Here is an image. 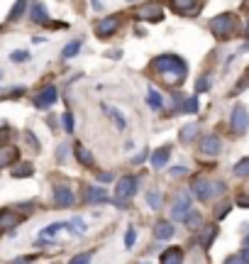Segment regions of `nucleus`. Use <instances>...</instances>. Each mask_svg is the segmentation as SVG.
Listing matches in <instances>:
<instances>
[{
	"label": "nucleus",
	"instance_id": "aec40b11",
	"mask_svg": "<svg viewBox=\"0 0 249 264\" xmlns=\"http://www.w3.org/2000/svg\"><path fill=\"white\" fill-rule=\"evenodd\" d=\"M30 18H32V22H37V25H47V22H49L47 8H44L42 3H35V5H32V13H30Z\"/></svg>",
	"mask_w": 249,
	"mask_h": 264
},
{
	"label": "nucleus",
	"instance_id": "a211bd4d",
	"mask_svg": "<svg viewBox=\"0 0 249 264\" xmlns=\"http://www.w3.org/2000/svg\"><path fill=\"white\" fill-rule=\"evenodd\" d=\"M86 201L88 203H105L108 201V191L103 186H93V188L86 191Z\"/></svg>",
	"mask_w": 249,
	"mask_h": 264
},
{
	"label": "nucleus",
	"instance_id": "cd10ccee",
	"mask_svg": "<svg viewBox=\"0 0 249 264\" xmlns=\"http://www.w3.org/2000/svg\"><path fill=\"white\" fill-rule=\"evenodd\" d=\"M78 49H81V40H74V42H69V44L64 47L61 57H64V59H74V57L78 54Z\"/></svg>",
	"mask_w": 249,
	"mask_h": 264
},
{
	"label": "nucleus",
	"instance_id": "6e6d98bb",
	"mask_svg": "<svg viewBox=\"0 0 249 264\" xmlns=\"http://www.w3.org/2000/svg\"><path fill=\"white\" fill-rule=\"evenodd\" d=\"M127 3H134V0H127Z\"/></svg>",
	"mask_w": 249,
	"mask_h": 264
},
{
	"label": "nucleus",
	"instance_id": "393cba45",
	"mask_svg": "<svg viewBox=\"0 0 249 264\" xmlns=\"http://www.w3.org/2000/svg\"><path fill=\"white\" fill-rule=\"evenodd\" d=\"M64 227H69V223H52V225H47L44 230H42V240H49V237H57L59 235V230H64Z\"/></svg>",
	"mask_w": 249,
	"mask_h": 264
},
{
	"label": "nucleus",
	"instance_id": "c9c22d12",
	"mask_svg": "<svg viewBox=\"0 0 249 264\" xmlns=\"http://www.w3.org/2000/svg\"><path fill=\"white\" fill-rule=\"evenodd\" d=\"M64 130H66L69 135H74V130H76V120H74L71 113H64Z\"/></svg>",
	"mask_w": 249,
	"mask_h": 264
},
{
	"label": "nucleus",
	"instance_id": "58836bf2",
	"mask_svg": "<svg viewBox=\"0 0 249 264\" xmlns=\"http://www.w3.org/2000/svg\"><path fill=\"white\" fill-rule=\"evenodd\" d=\"M25 140H27V144H30V147H32L35 152H39V140H37V137H35L32 132H25Z\"/></svg>",
	"mask_w": 249,
	"mask_h": 264
},
{
	"label": "nucleus",
	"instance_id": "9d476101",
	"mask_svg": "<svg viewBox=\"0 0 249 264\" xmlns=\"http://www.w3.org/2000/svg\"><path fill=\"white\" fill-rule=\"evenodd\" d=\"M57 98H59V91H57L54 86H44V88L35 96V105L44 110V108H52V105L57 103Z\"/></svg>",
	"mask_w": 249,
	"mask_h": 264
},
{
	"label": "nucleus",
	"instance_id": "49530a36",
	"mask_svg": "<svg viewBox=\"0 0 249 264\" xmlns=\"http://www.w3.org/2000/svg\"><path fill=\"white\" fill-rule=\"evenodd\" d=\"M183 174H186L183 166H173V169H171V176H183Z\"/></svg>",
	"mask_w": 249,
	"mask_h": 264
},
{
	"label": "nucleus",
	"instance_id": "39448f33",
	"mask_svg": "<svg viewBox=\"0 0 249 264\" xmlns=\"http://www.w3.org/2000/svg\"><path fill=\"white\" fill-rule=\"evenodd\" d=\"M188 213H191V196L183 191V193H178L176 201L171 203V223H186Z\"/></svg>",
	"mask_w": 249,
	"mask_h": 264
},
{
	"label": "nucleus",
	"instance_id": "79ce46f5",
	"mask_svg": "<svg viewBox=\"0 0 249 264\" xmlns=\"http://www.w3.org/2000/svg\"><path fill=\"white\" fill-rule=\"evenodd\" d=\"M10 137H13V132L5 127V130H0V147H3L5 142H10Z\"/></svg>",
	"mask_w": 249,
	"mask_h": 264
},
{
	"label": "nucleus",
	"instance_id": "de8ad7c7",
	"mask_svg": "<svg viewBox=\"0 0 249 264\" xmlns=\"http://www.w3.org/2000/svg\"><path fill=\"white\" fill-rule=\"evenodd\" d=\"M237 203H239L242 208H249V196H239V198H237Z\"/></svg>",
	"mask_w": 249,
	"mask_h": 264
},
{
	"label": "nucleus",
	"instance_id": "5fc2aeb1",
	"mask_svg": "<svg viewBox=\"0 0 249 264\" xmlns=\"http://www.w3.org/2000/svg\"><path fill=\"white\" fill-rule=\"evenodd\" d=\"M0 81H3V71H0Z\"/></svg>",
	"mask_w": 249,
	"mask_h": 264
},
{
	"label": "nucleus",
	"instance_id": "a878e982",
	"mask_svg": "<svg viewBox=\"0 0 249 264\" xmlns=\"http://www.w3.org/2000/svg\"><path fill=\"white\" fill-rule=\"evenodd\" d=\"M147 105H149L152 110H159V108L164 105L161 93H159V91H154V88H149V91H147Z\"/></svg>",
	"mask_w": 249,
	"mask_h": 264
},
{
	"label": "nucleus",
	"instance_id": "2eb2a0df",
	"mask_svg": "<svg viewBox=\"0 0 249 264\" xmlns=\"http://www.w3.org/2000/svg\"><path fill=\"white\" fill-rule=\"evenodd\" d=\"M161 264H183V247H169V249H164Z\"/></svg>",
	"mask_w": 249,
	"mask_h": 264
},
{
	"label": "nucleus",
	"instance_id": "9b49d317",
	"mask_svg": "<svg viewBox=\"0 0 249 264\" xmlns=\"http://www.w3.org/2000/svg\"><path fill=\"white\" fill-rule=\"evenodd\" d=\"M117 27H120V20H117L115 15H110V18L98 20V25H96V35H98L100 40H105V37L115 35V32H117Z\"/></svg>",
	"mask_w": 249,
	"mask_h": 264
},
{
	"label": "nucleus",
	"instance_id": "6ab92c4d",
	"mask_svg": "<svg viewBox=\"0 0 249 264\" xmlns=\"http://www.w3.org/2000/svg\"><path fill=\"white\" fill-rule=\"evenodd\" d=\"M27 5H30V0H15V5L10 8V15H8V20H10V22H15V20L25 18V13H27Z\"/></svg>",
	"mask_w": 249,
	"mask_h": 264
},
{
	"label": "nucleus",
	"instance_id": "412c9836",
	"mask_svg": "<svg viewBox=\"0 0 249 264\" xmlns=\"http://www.w3.org/2000/svg\"><path fill=\"white\" fill-rule=\"evenodd\" d=\"M18 149L15 147H0V166H8V164H15L18 162Z\"/></svg>",
	"mask_w": 249,
	"mask_h": 264
},
{
	"label": "nucleus",
	"instance_id": "473e14b6",
	"mask_svg": "<svg viewBox=\"0 0 249 264\" xmlns=\"http://www.w3.org/2000/svg\"><path fill=\"white\" fill-rule=\"evenodd\" d=\"M147 203H149L154 210H156V208H161V193H159L156 188H154V191H149V193H147Z\"/></svg>",
	"mask_w": 249,
	"mask_h": 264
},
{
	"label": "nucleus",
	"instance_id": "a18cd8bd",
	"mask_svg": "<svg viewBox=\"0 0 249 264\" xmlns=\"http://www.w3.org/2000/svg\"><path fill=\"white\" fill-rule=\"evenodd\" d=\"M239 257H242V259H244V262L249 264V244H244V247H242V252H239Z\"/></svg>",
	"mask_w": 249,
	"mask_h": 264
},
{
	"label": "nucleus",
	"instance_id": "603ef678",
	"mask_svg": "<svg viewBox=\"0 0 249 264\" xmlns=\"http://www.w3.org/2000/svg\"><path fill=\"white\" fill-rule=\"evenodd\" d=\"M244 244H249V235H247V237H244Z\"/></svg>",
	"mask_w": 249,
	"mask_h": 264
},
{
	"label": "nucleus",
	"instance_id": "4c0bfd02",
	"mask_svg": "<svg viewBox=\"0 0 249 264\" xmlns=\"http://www.w3.org/2000/svg\"><path fill=\"white\" fill-rule=\"evenodd\" d=\"M208 88H210V81L208 79H198L195 81V93H205Z\"/></svg>",
	"mask_w": 249,
	"mask_h": 264
},
{
	"label": "nucleus",
	"instance_id": "864d4df0",
	"mask_svg": "<svg viewBox=\"0 0 249 264\" xmlns=\"http://www.w3.org/2000/svg\"><path fill=\"white\" fill-rule=\"evenodd\" d=\"M247 37H249V25H247Z\"/></svg>",
	"mask_w": 249,
	"mask_h": 264
},
{
	"label": "nucleus",
	"instance_id": "ea45409f",
	"mask_svg": "<svg viewBox=\"0 0 249 264\" xmlns=\"http://www.w3.org/2000/svg\"><path fill=\"white\" fill-rule=\"evenodd\" d=\"M57 159H59V162H66V159H69V147H66V144H61V147H59Z\"/></svg>",
	"mask_w": 249,
	"mask_h": 264
},
{
	"label": "nucleus",
	"instance_id": "e433bc0d",
	"mask_svg": "<svg viewBox=\"0 0 249 264\" xmlns=\"http://www.w3.org/2000/svg\"><path fill=\"white\" fill-rule=\"evenodd\" d=\"M134 242H137V230H134V227H127V232H125V247L132 249Z\"/></svg>",
	"mask_w": 249,
	"mask_h": 264
},
{
	"label": "nucleus",
	"instance_id": "c03bdc74",
	"mask_svg": "<svg viewBox=\"0 0 249 264\" xmlns=\"http://www.w3.org/2000/svg\"><path fill=\"white\" fill-rule=\"evenodd\" d=\"M8 264H32V257H15V259H10Z\"/></svg>",
	"mask_w": 249,
	"mask_h": 264
},
{
	"label": "nucleus",
	"instance_id": "ddd939ff",
	"mask_svg": "<svg viewBox=\"0 0 249 264\" xmlns=\"http://www.w3.org/2000/svg\"><path fill=\"white\" fill-rule=\"evenodd\" d=\"M22 223V215H18L13 208H0V230H15Z\"/></svg>",
	"mask_w": 249,
	"mask_h": 264
},
{
	"label": "nucleus",
	"instance_id": "3c124183",
	"mask_svg": "<svg viewBox=\"0 0 249 264\" xmlns=\"http://www.w3.org/2000/svg\"><path fill=\"white\" fill-rule=\"evenodd\" d=\"M100 181H113V174H100Z\"/></svg>",
	"mask_w": 249,
	"mask_h": 264
},
{
	"label": "nucleus",
	"instance_id": "8fccbe9b",
	"mask_svg": "<svg viewBox=\"0 0 249 264\" xmlns=\"http://www.w3.org/2000/svg\"><path fill=\"white\" fill-rule=\"evenodd\" d=\"M144 157H147V149H144L142 154H137V157H134V164H139V162H144Z\"/></svg>",
	"mask_w": 249,
	"mask_h": 264
},
{
	"label": "nucleus",
	"instance_id": "c85d7f7f",
	"mask_svg": "<svg viewBox=\"0 0 249 264\" xmlns=\"http://www.w3.org/2000/svg\"><path fill=\"white\" fill-rule=\"evenodd\" d=\"M69 227H71V232H76L78 237H81V235H86V230H88V227H86V220H83V218H78V215H76L74 220H69Z\"/></svg>",
	"mask_w": 249,
	"mask_h": 264
},
{
	"label": "nucleus",
	"instance_id": "6e6552de",
	"mask_svg": "<svg viewBox=\"0 0 249 264\" xmlns=\"http://www.w3.org/2000/svg\"><path fill=\"white\" fill-rule=\"evenodd\" d=\"M74 201H76V196H74V191H71L69 186H54V188H52V203H54V205H59V208H71Z\"/></svg>",
	"mask_w": 249,
	"mask_h": 264
},
{
	"label": "nucleus",
	"instance_id": "b1692460",
	"mask_svg": "<svg viewBox=\"0 0 249 264\" xmlns=\"http://www.w3.org/2000/svg\"><path fill=\"white\" fill-rule=\"evenodd\" d=\"M195 135H198V122H191V125H186V127L181 130V137H178V140H181L183 144H191V142L195 140Z\"/></svg>",
	"mask_w": 249,
	"mask_h": 264
},
{
	"label": "nucleus",
	"instance_id": "bb28decb",
	"mask_svg": "<svg viewBox=\"0 0 249 264\" xmlns=\"http://www.w3.org/2000/svg\"><path fill=\"white\" fill-rule=\"evenodd\" d=\"M103 110H105V113H108V115H110V118L115 120V125H117V130H125V127H127V122H125V118L120 115V110H115V108H110L108 103H103Z\"/></svg>",
	"mask_w": 249,
	"mask_h": 264
},
{
	"label": "nucleus",
	"instance_id": "f3484780",
	"mask_svg": "<svg viewBox=\"0 0 249 264\" xmlns=\"http://www.w3.org/2000/svg\"><path fill=\"white\" fill-rule=\"evenodd\" d=\"M13 179H30L35 174V166L30 162H22V164H13Z\"/></svg>",
	"mask_w": 249,
	"mask_h": 264
},
{
	"label": "nucleus",
	"instance_id": "7c9ffc66",
	"mask_svg": "<svg viewBox=\"0 0 249 264\" xmlns=\"http://www.w3.org/2000/svg\"><path fill=\"white\" fill-rule=\"evenodd\" d=\"M181 113H188V115L198 113V96H191V98H186V101H183V108H181Z\"/></svg>",
	"mask_w": 249,
	"mask_h": 264
},
{
	"label": "nucleus",
	"instance_id": "a19ab883",
	"mask_svg": "<svg viewBox=\"0 0 249 264\" xmlns=\"http://www.w3.org/2000/svg\"><path fill=\"white\" fill-rule=\"evenodd\" d=\"M227 210H230V203H227V201H225V203H222V205H220V208H217V213H215V218H217V220H222V218H225V215H227Z\"/></svg>",
	"mask_w": 249,
	"mask_h": 264
},
{
	"label": "nucleus",
	"instance_id": "5701e85b",
	"mask_svg": "<svg viewBox=\"0 0 249 264\" xmlns=\"http://www.w3.org/2000/svg\"><path fill=\"white\" fill-rule=\"evenodd\" d=\"M74 154H76V159H78L83 166H93V162H96V159H93V154H91V152H88L83 144H76Z\"/></svg>",
	"mask_w": 249,
	"mask_h": 264
},
{
	"label": "nucleus",
	"instance_id": "f704fd0d",
	"mask_svg": "<svg viewBox=\"0 0 249 264\" xmlns=\"http://www.w3.org/2000/svg\"><path fill=\"white\" fill-rule=\"evenodd\" d=\"M91 257H93V252H81V254L71 257L69 264H91Z\"/></svg>",
	"mask_w": 249,
	"mask_h": 264
},
{
	"label": "nucleus",
	"instance_id": "f257e3e1",
	"mask_svg": "<svg viewBox=\"0 0 249 264\" xmlns=\"http://www.w3.org/2000/svg\"><path fill=\"white\" fill-rule=\"evenodd\" d=\"M152 69H154L166 83H171V86L183 83V81H186V74H188V64H186L181 57H176V54H161V57H156V59L152 61Z\"/></svg>",
	"mask_w": 249,
	"mask_h": 264
},
{
	"label": "nucleus",
	"instance_id": "0eeeda50",
	"mask_svg": "<svg viewBox=\"0 0 249 264\" xmlns=\"http://www.w3.org/2000/svg\"><path fill=\"white\" fill-rule=\"evenodd\" d=\"M137 20H144V22H161L164 20V10L159 3H147L142 8H137Z\"/></svg>",
	"mask_w": 249,
	"mask_h": 264
},
{
	"label": "nucleus",
	"instance_id": "423d86ee",
	"mask_svg": "<svg viewBox=\"0 0 249 264\" xmlns=\"http://www.w3.org/2000/svg\"><path fill=\"white\" fill-rule=\"evenodd\" d=\"M134 193H137V179H134V176H122V179H117V183H115V198H117L120 205H125V201L132 198Z\"/></svg>",
	"mask_w": 249,
	"mask_h": 264
},
{
	"label": "nucleus",
	"instance_id": "2f4dec72",
	"mask_svg": "<svg viewBox=\"0 0 249 264\" xmlns=\"http://www.w3.org/2000/svg\"><path fill=\"white\" fill-rule=\"evenodd\" d=\"M32 57H30V52H25V49H15L13 54H10V61L13 64H25V61H30Z\"/></svg>",
	"mask_w": 249,
	"mask_h": 264
},
{
	"label": "nucleus",
	"instance_id": "c756f323",
	"mask_svg": "<svg viewBox=\"0 0 249 264\" xmlns=\"http://www.w3.org/2000/svg\"><path fill=\"white\" fill-rule=\"evenodd\" d=\"M234 176H239V179H244V176H249V157H244V159H239L237 164H234Z\"/></svg>",
	"mask_w": 249,
	"mask_h": 264
},
{
	"label": "nucleus",
	"instance_id": "f8f14e48",
	"mask_svg": "<svg viewBox=\"0 0 249 264\" xmlns=\"http://www.w3.org/2000/svg\"><path fill=\"white\" fill-rule=\"evenodd\" d=\"M171 10L176 13V15H195L198 10H200V3L198 0H171Z\"/></svg>",
	"mask_w": 249,
	"mask_h": 264
},
{
	"label": "nucleus",
	"instance_id": "20e7f679",
	"mask_svg": "<svg viewBox=\"0 0 249 264\" xmlns=\"http://www.w3.org/2000/svg\"><path fill=\"white\" fill-rule=\"evenodd\" d=\"M230 127H232L234 135H244L249 130V113H247V108L242 103H237L232 108V113H230Z\"/></svg>",
	"mask_w": 249,
	"mask_h": 264
},
{
	"label": "nucleus",
	"instance_id": "37998d69",
	"mask_svg": "<svg viewBox=\"0 0 249 264\" xmlns=\"http://www.w3.org/2000/svg\"><path fill=\"white\" fill-rule=\"evenodd\" d=\"M225 264H247V262H244L239 254H230V257L225 259Z\"/></svg>",
	"mask_w": 249,
	"mask_h": 264
},
{
	"label": "nucleus",
	"instance_id": "09e8293b",
	"mask_svg": "<svg viewBox=\"0 0 249 264\" xmlns=\"http://www.w3.org/2000/svg\"><path fill=\"white\" fill-rule=\"evenodd\" d=\"M239 10H242L244 15H249V0H242V5H239Z\"/></svg>",
	"mask_w": 249,
	"mask_h": 264
},
{
	"label": "nucleus",
	"instance_id": "72a5a7b5",
	"mask_svg": "<svg viewBox=\"0 0 249 264\" xmlns=\"http://www.w3.org/2000/svg\"><path fill=\"white\" fill-rule=\"evenodd\" d=\"M186 225H188L191 230H195V227L200 225V213L191 208V213H188V218H186Z\"/></svg>",
	"mask_w": 249,
	"mask_h": 264
},
{
	"label": "nucleus",
	"instance_id": "4468645a",
	"mask_svg": "<svg viewBox=\"0 0 249 264\" xmlns=\"http://www.w3.org/2000/svg\"><path fill=\"white\" fill-rule=\"evenodd\" d=\"M173 223L171 220H156L154 223V237L156 240H171L173 237Z\"/></svg>",
	"mask_w": 249,
	"mask_h": 264
},
{
	"label": "nucleus",
	"instance_id": "4be33fe9",
	"mask_svg": "<svg viewBox=\"0 0 249 264\" xmlns=\"http://www.w3.org/2000/svg\"><path fill=\"white\" fill-rule=\"evenodd\" d=\"M215 237H217V227H205V230L200 232L198 242H200V247H203V249H210V244L215 242Z\"/></svg>",
	"mask_w": 249,
	"mask_h": 264
},
{
	"label": "nucleus",
	"instance_id": "dca6fc26",
	"mask_svg": "<svg viewBox=\"0 0 249 264\" xmlns=\"http://www.w3.org/2000/svg\"><path fill=\"white\" fill-rule=\"evenodd\" d=\"M169 157H171V147H161V149L152 152V166L154 169H161L169 162Z\"/></svg>",
	"mask_w": 249,
	"mask_h": 264
},
{
	"label": "nucleus",
	"instance_id": "7ed1b4c3",
	"mask_svg": "<svg viewBox=\"0 0 249 264\" xmlns=\"http://www.w3.org/2000/svg\"><path fill=\"white\" fill-rule=\"evenodd\" d=\"M191 191H193L195 198H200V201H210V198H215V196H220V193L225 191V183H222V181H210V179L198 176V179H193Z\"/></svg>",
	"mask_w": 249,
	"mask_h": 264
},
{
	"label": "nucleus",
	"instance_id": "f03ea898",
	"mask_svg": "<svg viewBox=\"0 0 249 264\" xmlns=\"http://www.w3.org/2000/svg\"><path fill=\"white\" fill-rule=\"evenodd\" d=\"M210 32H212V37L220 40V42L232 40L234 32H237V18H234L232 13H222V15L212 18V20H210Z\"/></svg>",
	"mask_w": 249,
	"mask_h": 264
},
{
	"label": "nucleus",
	"instance_id": "1a4fd4ad",
	"mask_svg": "<svg viewBox=\"0 0 249 264\" xmlns=\"http://www.w3.org/2000/svg\"><path fill=\"white\" fill-rule=\"evenodd\" d=\"M198 149H200V154H205V157H217L220 149H222V142H220L217 135H205V137H200Z\"/></svg>",
	"mask_w": 249,
	"mask_h": 264
}]
</instances>
